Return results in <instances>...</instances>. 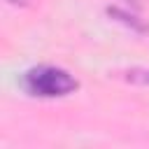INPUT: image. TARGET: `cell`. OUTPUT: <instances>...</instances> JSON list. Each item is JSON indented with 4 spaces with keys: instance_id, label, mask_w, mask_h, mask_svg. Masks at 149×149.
I'll return each instance as SVG.
<instances>
[{
    "instance_id": "cell-1",
    "label": "cell",
    "mask_w": 149,
    "mask_h": 149,
    "mask_svg": "<svg viewBox=\"0 0 149 149\" xmlns=\"http://www.w3.org/2000/svg\"><path fill=\"white\" fill-rule=\"evenodd\" d=\"M28 93L33 95H42V98H56V95H68L77 88V79L61 70V68H49V65H42V68H35L26 74L23 79Z\"/></svg>"
},
{
    "instance_id": "cell-2",
    "label": "cell",
    "mask_w": 149,
    "mask_h": 149,
    "mask_svg": "<svg viewBox=\"0 0 149 149\" xmlns=\"http://www.w3.org/2000/svg\"><path fill=\"white\" fill-rule=\"evenodd\" d=\"M9 2H14V5H28V0H9Z\"/></svg>"
}]
</instances>
